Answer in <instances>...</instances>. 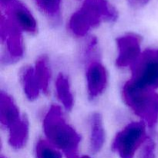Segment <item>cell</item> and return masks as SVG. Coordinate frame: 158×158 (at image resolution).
<instances>
[{
    "instance_id": "obj_1",
    "label": "cell",
    "mask_w": 158,
    "mask_h": 158,
    "mask_svg": "<svg viewBox=\"0 0 158 158\" xmlns=\"http://www.w3.org/2000/svg\"><path fill=\"white\" fill-rule=\"evenodd\" d=\"M46 140L63 151L67 158L78 157L80 136L65 120L61 108L52 105L46 113L43 122Z\"/></svg>"
},
{
    "instance_id": "obj_2",
    "label": "cell",
    "mask_w": 158,
    "mask_h": 158,
    "mask_svg": "<svg viewBox=\"0 0 158 158\" xmlns=\"http://www.w3.org/2000/svg\"><path fill=\"white\" fill-rule=\"evenodd\" d=\"M81 1H83L82 6L73 14L69 21V31L76 36H84L103 20L114 22L118 18V12L107 0Z\"/></svg>"
},
{
    "instance_id": "obj_3",
    "label": "cell",
    "mask_w": 158,
    "mask_h": 158,
    "mask_svg": "<svg viewBox=\"0 0 158 158\" xmlns=\"http://www.w3.org/2000/svg\"><path fill=\"white\" fill-rule=\"evenodd\" d=\"M123 101L149 127L158 121V94L154 89L137 84L129 80L122 89Z\"/></svg>"
},
{
    "instance_id": "obj_4",
    "label": "cell",
    "mask_w": 158,
    "mask_h": 158,
    "mask_svg": "<svg viewBox=\"0 0 158 158\" xmlns=\"http://www.w3.org/2000/svg\"><path fill=\"white\" fill-rule=\"evenodd\" d=\"M148 138L144 122H131L115 136L112 150L121 158H134L136 151Z\"/></svg>"
},
{
    "instance_id": "obj_5",
    "label": "cell",
    "mask_w": 158,
    "mask_h": 158,
    "mask_svg": "<svg viewBox=\"0 0 158 158\" xmlns=\"http://www.w3.org/2000/svg\"><path fill=\"white\" fill-rule=\"evenodd\" d=\"M130 80L137 84L155 89L158 88V49L143 51L131 66Z\"/></svg>"
},
{
    "instance_id": "obj_6",
    "label": "cell",
    "mask_w": 158,
    "mask_h": 158,
    "mask_svg": "<svg viewBox=\"0 0 158 158\" xmlns=\"http://www.w3.org/2000/svg\"><path fill=\"white\" fill-rule=\"evenodd\" d=\"M23 31L8 17L2 15L0 22V37L6 44V51L2 56V62L6 64L17 62L24 54Z\"/></svg>"
},
{
    "instance_id": "obj_7",
    "label": "cell",
    "mask_w": 158,
    "mask_h": 158,
    "mask_svg": "<svg viewBox=\"0 0 158 158\" xmlns=\"http://www.w3.org/2000/svg\"><path fill=\"white\" fill-rule=\"evenodd\" d=\"M118 56L116 65L118 67H131L140 56L141 38L135 33H127L117 39Z\"/></svg>"
},
{
    "instance_id": "obj_8",
    "label": "cell",
    "mask_w": 158,
    "mask_h": 158,
    "mask_svg": "<svg viewBox=\"0 0 158 158\" xmlns=\"http://www.w3.org/2000/svg\"><path fill=\"white\" fill-rule=\"evenodd\" d=\"M87 91L89 98L94 99L100 96L106 89L108 76L106 68L99 60L90 61L86 70Z\"/></svg>"
},
{
    "instance_id": "obj_9",
    "label": "cell",
    "mask_w": 158,
    "mask_h": 158,
    "mask_svg": "<svg viewBox=\"0 0 158 158\" xmlns=\"http://www.w3.org/2000/svg\"><path fill=\"white\" fill-rule=\"evenodd\" d=\"M6 9V17L23 32L29 34L36 33L38 30L36 20L24 4L15 0Z\"/></svg>"
},
{
    "instance_id": "obj_10",
    "label": "cell",
    "mask_w": 158,
    "mask_h": 158,
    "mask_svg": "<svg viewBox=\"0 0 158 158\" xmlns=\"http://www.w3.org/2000/svg\"><path fill=\"white\" fill-rule=\"evenodd\" d=\"M23 117L20 115L18 106L12 97L2 91L0 97V121L1 124L7 129L18 123Z\"/></svg>"
},
{
    "instance_id": "obj_11",
    "label": "cell",
    "mask_w": 158,
    "mask_h": 158,
    "mask_svg": "<svg viewBox=\"0 0 158 158\" xmlns=\"http://www.w3.org/2000/svg\"><path fill=\"white\" fill-rule=\"evenodd\" d=\"M105 143V131L103 119L98 113H94L90 120V137L89 148L94 154L100 152Z\"/></svg>"
},
{
    "instance_id": "obj_12",
    "label": "cell",
    "mask_w": 158,
    "mask_h": 158,
    "mask_svg": "<svg viewBox=\"0 0 158 158\" xmlns=\"http://www.w3.org/2000/svg\"><path fill=\"white\" fill-rule=\"evenodd\" d=\"M56 91L59 101L66 110H71L73 107V96L70 89L69 79L66 75L60 73L56 80Z\"/></svg>"
},
{
    "instance_id": "obj_13",
    "label": "cell",
    "mask_w": 158,
    "mask_h": 158,
    "mask_svg": "<svg viewBox=\"0 0 158 158\" xmlns=\"http://www.w3.org/2000/svg\"><path fill=\"white\" fill-rule=\"evenodd\" d=\"M21 82L23 91L29 100H34L38 98L41 91L35 76L34 67L26 66L21 72Z\"/></svg>"
},
{
    "instance_id": "obj_14",
    "label": "cell",
    "mask_w": 158,
    "mask_h": 158,
    "mask_svg": "<svg viewBox=\"0 0 158 158\" xmlns=\"http://www.w3.org/2000/svg\"><path fill=\"white\" fill-rule=\"evenodd\" d=\"M9 143L15 149L23 148L27 141L29 136V122L26 117L9 130Z\"/></svg>"
},
{
    "instance_id": "obj_15",
    "label": "cell",
    "mask_w": 158,
    "mask_h": 158,
    "mask_svg": "<svg viewBox=\"0 0 158 158\" xmlns=\"http://www.w3.org/2000/svg\"><path fill=\"white\" fill-rule=\"evenodd\" d=\"M34 71L40 89L44 94H47L51 79V70L48 63L47 57L43 56L36 60Z\"/></svg>"
},
{
    "instance_id": "obj_16",
    "label": "cell",
    "mask_w": 158,
    "mask_h": 158,
    "mask_svg": "<svg viewBox=\"0 0 158 158\" xmlns=\"http://www.w3.org/2000/svg\"><path fill=\"white\" fill-rule=\"evenodd\" d=\"M35 154L36 158H62L60 151L51 144L47 140L43 139L37 142Z\"/></svg>"
},
{
    "instance_id": "obj_17",
    "label": "cell",
    "mask_w": 158,
    "mask_h": 158,
    "mask_svg": "<svg viewBox=\"0 0 158 158\" xmlns=\"http://www.w3.org/2000/svg\"><path fill=\"white\" fill-rule=\"evenodd\" d=\"M40 10L49 18L57 21L60 15L61 0H35Z\"/></svg>"
},
{
    "instance_id": "obj_18",
    "label": "cell",
    "mask_w": 158,
    "mask_h": 158,
    "mask_svg": "<svg viewBox=\"0 0 158 158\" xmlns=\"http://www.w3.org/2000/svg\"><path fill=\"white\" fill-rule=\"evenodd\" d=\"M138 158H155V144L151 138L142 145Z\"/></svg>"
},
{
    "instance_id": "obj_19",
    "label": "cell",
    "mask_w": 158,
    "mask_h": 158,
    "mask_svg": "<svg viewBox=\"0 0 158 158\" xmlns=\"http://www.w3.org/2000/svg\"><path fill=\"white\" fill-rule=\"evenodd\" d=\"M151 0H128L129 5L134 9H139L148 4Z\"/></svg>"
},
{
    "instance_id": "obj_20",
    "label": "cell",
    "mask_w": 158,
    "mask_h": 158,
    "mask_svg": "<svg viewBox=\"0 0 158 158\" xmlns=\"http://www.w3.org/2000/svg\"><path fill=\"white\" fill-rule=\"evenodd\" d=\"M14 1L15 0H0V2H1V6L2 7H8L10 4H12Z\"/></svg>"
},
{
    "instance_id": "obj_21",
    "label": "cell",
    "mask_w": 158,
    "mask_h": 158,
    "mask_svg": "<svg viewBox=\"0 0 158 158\" xmlns=\"http://www.w3.org/2000/svg\"><path fill=\"white\" fill-rule=\"evenodd\" d=\"M77 158H90L89 156H83V157H77Z\"/></svg>"
},
{
    "instance_id": "obj_22",
    "label": "cell",
    "mask_w": 158,
    "mask_h": 158,
    "mask_svg": "<svg viewBox=\"0 0 158 158\" xmlns=\"http://www.w3.org/2000/svg\"><path fill=\"white\" fill-rule=\"evenodd\" d=\"M1 158H5V157H1Z\"/></svg>"
}]
</instances>
